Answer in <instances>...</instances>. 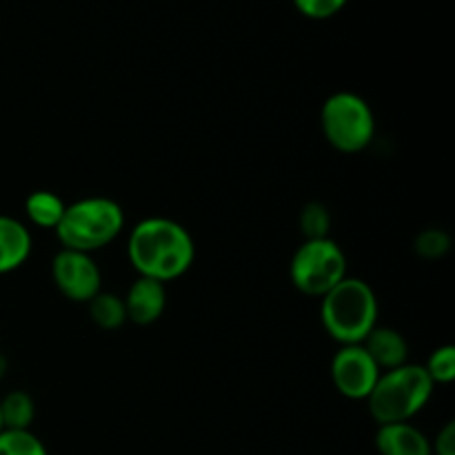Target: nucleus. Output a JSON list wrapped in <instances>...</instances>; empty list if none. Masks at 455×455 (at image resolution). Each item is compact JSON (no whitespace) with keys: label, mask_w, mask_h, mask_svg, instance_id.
<instances>
[{"label":"nucleus","mask_w":455,"mask_h":455,"mask_svg":"<svg viewBox=\"0 0 455 455\" xmlns=\"http://www.w3.org/2000/svg\"><path fill=\"white\" fill-rule=\"evenodd\" d=\"M0 431H3V418H0Z\"/></svg>","instance_id":"5701e85b"},{"label":"nucleus","mask_w":455,"mask_h":455,"mask_svg":"<svg viewBox=\"0 0 455 455\" xmlns=\"http://www.w3.org/2000/svg\"><path fill=\"white\" fill-rule=\"evenodd\" d=\"M52 278L58 291L71 302L87 305L93 296L102 291V274L92 253L60 249L53 256Z\"/></svg>","instance_id":"0eeeda50"},{"label":"nucleus","mask_w":455,"mask_h":455,"mask_svg":"<svg viewBox=\"0 0 455 455\" xmlns=\"http://www.w3.org/2000/svg\"><path fill=\"white\" fill-rule=\"evenodd\" d=\"M380 373L363 345H342L331 358L333 387L349 400H367Z\"/></svg>","instance_id":"6e6552de"},{"label":"nucleus","mask_w":455,"mask_h":455,"mask_svg":"<svg viewBox=\"0 0 455 455\" xmlns=\"http://www.w3.org/2000/svg\"><path fill=\"white\" fill-rule=\"evenodd\" d=\"M422 367H425L427 376L431 378L434 385H449L455 378V347H438Z\"/></svg>","instance_id":"a211bd4d"},{"label":"nucleus","mask_w":455,"mask_h":455,"mask_svg":"<svg viewBox=\"0 0 455 455\" xmlns=\"http://www.w3.org/2000/svg\"><path fill=\"white\" fill-rule=\"evenodd\" d=\"M4 373H7V358H4L3 354H0V380L4 378Z\"/></svg>","instance_id":"4be33fe9"},{"label":"nucleus","mask_w":455,"mask_h":455,"mask_svg":"<svg viewBox=\"0 0 455 455\" xmlns=\"http://www.w3.org/2000/svg\"><path fill=\"white\" fill-rule=\"evenodd\" d=\"M431 455H455V422H447L431 443Z\"/></svg>","instance_id":"412c9836"},{"label":"nucleus","mask_w":455,"mask_h":455,"mask_svg":"<svg viewBox=\"0 0 455 455\" xmlns=\"http://www.w3.org/2000/svg\"><path fill=\"white\" fill-rule=\"evenodd\" d=\"M89 305V318L96 327L105 329V331H114L127 323V309H124V300L116 293L100 291L93 296Z\"/></svg>","instance_id":"4468645a"},{"label":"nucleus","mask_w":455,"mask_h":455,"mask_svg":"<svg viewBox=\"0 0 455 455\" xmlns=\"http://www.w3.org/2000/svg\"><path fill=\"white\" fill-rule=\"evenodd\" d=\"M123 300L124 309H127V323L149 327V324L158 323L167 309V287L158 280L138 275Z\"/></svg>","instance_id":"1a4fd4ad"},{"label":"nucleus","mask_w":455,"mask_h":455,"mask_svg":"<svg viewBox=\"0 0 455 455\" xmlns=\"http://www.w3.org/2000/svg\"><path fill=\"white\" fill-rule=\"evenodd\" d=\"M323 327L338 345H363L378 324V298L371 284L347 275L320 298Z\"/></svg>","instance_id":"f03ea898"},{"label":"nucleus","mask_w":455,"mask_h":455,"mask_svg":"<svg viewBox=\"0 0 455 455\" xmlns=\"http://www.w3.org/2000/svg\"><path fill=\"white\" fill-rule=\"evenodd\" d=\"M124 229V212L114 198L89 196L67 204L56 231L62 249L93 253L114 243Z\"/></svg>","instance_id":"7ed1b4c3"},{"label":"nucleus","mask_w":455,"mask_h":455,"mask_svg":"<svg viewBox=\"0 0 455 455\" xmlns=\"http://www.w3.org/2000/svg\"><path fill=\"white\" fill-rule=\"evenodd\" d=\"M349 0H293L298 12L314 20H327V18L336 16Z\"/></svg>","instance_id":"aec40b11"},{"label":"nucleus","mask_w":455,"mask_h":455,"mask_svg":"<svg viewBox=\"0 0 455 455\" xmlns=\"http://www.w3.org/2000/svg\"><path fill=\"white\" fill-rule=\"evenodd\" d=\"M434 387L422 364L407 363L391 371H382L367 398L369 413L378 425L409 422L427 407L434 395Z\"/></svg>","instance_id":"20e7f679"},{"label":"nucleus","mask_w":455,"mask_h":455,"mask_svg":"<svg viewBox=\"0 0 455 455\" xmlns=\"http://www.w3.org/2000/svg\"><path fill=\"white\" fill-rule=\"evenodd\" d=\"M0 455H49L47 447L29 429L0 431Z\"/></svg>","instance_id":"dca6fc26"},{"label":"nucleus","mask_w":455,"mask_h":455,"mask_svg":"<svg viewBox=\"0 0 455 455\" xmlns=\"http://www.w3.org/2000/svg\"><path fill=\"white\" fill-rule=\"evenodd\" d=\"M320 127L324 140L340 154H360L376 136V116L363 96L336 92L320 109Z\"/></svg>","instance_id":"39448f33"},{"label":"nucleus","mask_w":455,"mask_h":455,"mask_svg":"<svg viewBox=\"0 0 455 455\" xmlns=\"http://www.w3.org/2000/svg\"><path fill=\"white\" fill-rule=\"evenodd\" d=\"M416 253L425 260H438L451 249V238L443 229H425L416 235Z\"/></svg>","instance_id":"6ab92c4d"},{"label":"nucleus","mask_w":455,"mask_h":455,"mask_svg":"<svg viewBox=\"0 0 455 455\" xmlns=\"http://www.w3.org/2000/svg\"><path fill=\"white\" fill-rule=\"evenodd\" d=\"M31 256V234L25 222L0 213V275L20 269Z\"/></svg>","instance_id":"f8f14e48"},{"label":"nucleus","mask_w":455,"mask_h":455,"mask_svg":"<svg viewBox=\"0 0 455 455\" xmlns=\"http://www.w3.org/2000/svg\"><path fill=\"white\" fill-rule=\"evenodd\" d=\"M3 429H29L36 418V404L27 391H12L0 400Z\"/></svg>","instance_id":"2eb2a0df"},{"label":"nucleus","mask_w":455,"mask_h":455,"mask_svg":"<svg viewBox=\"0 0 455 455\" xmlns=\"http://www.w3.org/2000/svg\"><path fill=\"white\" fill-rule=\"evenodd\" d=\"M300 231L305 235V240H323L329 238V229H331V213L324 207L323 203L314 200V203H307L302 207L300 218Z\"/></svg>","instance_id":"f3484780"},{"label":"nucleus","mask_w":455,"mask_h":455,"mask_svg":"<svg viewBox=\"0 0 455 455\" xmlns=\"http://www.w3.org/2000/svg\"><path fill=\"white\" fill-rule=\"evenodd\" d=\"M376 449L380 455H431V440L409 422H394L380 425Z\"/></svg>","instance_id":"9b49d317"},{"label":"nucleus","mask_w":455,"mask_h":455,"mask_svg":"<svg viewBox=\"0 0 455 455\" xmlns=\"http://www.w3.org/2000/svg\"><path fill=\"white\" fill-rule=\"evenodd\" d=\"M364 351L371 355L380 371H391L409 363V342L400 331L391 327H373L363 342Z\"/></svg>","instance_id":"9d476101"},{"label":"nucleus","mask_w":455,"mask_h":455,"mask_svg":"<svg viewBox=\"0 0 455 455\" xmlns=\"http://www.w3.org/2000/svg\"><path fill=\"white\" fill-rule=\"evenodd\" d=\"M127 258L138 275L167 284L191 269L196 243L189 229L172 218H145L129 234Z\"/></svg>","instance_id":"f257e3e1"},{"label":"nucleus","mask_w":455,"mask_h":455,"mask_svg":"<svg viewBox=\"0 0 455 455\" xmlns=\"http://www.w3.org/2000/svg\"><path fill=\"white\" fill-rule=\"evenodd\" d=\"M67 203L56 196L53 191H34V194L27 196L25 200V216L29 218V222L38 229H56L58 222H60L62 213H65Z\"/></svg>","instance_id":"ddd939ff"},{"label":"nucleus","mask_w":455,"mask_h":455,"mask_svg":"<svg viewBox=\"0 0 455 455\" xmlns=\"http://www.w3.org/2000/svg\"><path fill=\"white\" fill-rule=\"evenodd\" d=\"M347 275V256L333 238L305 240L289 265L293 287L311 298H323Z\"/></svg>","instance_id":"423d86ee"}]
</instances>
